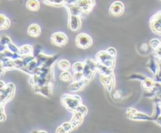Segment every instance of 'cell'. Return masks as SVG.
<instances>
[{
	"label": "cell",
	"instance_id": "cell-1",
	"mask_svg": "<svg viewBox=\"0 0 161 133\" xmlns=\"http://www.w3.org/2000/svg\"><path fill=\"white\" fill-rule=\"evenodd\" d=\"M61 103L72 112H75L76 108L81 105V98L79 95H64L61 98Z\"/></svg>",
	"mask_w": 161,
	"mask_h": 133
},
{
	"label": "cell",
	"instance_id": "cell-2",
	"mask_svg": "<svg viewBox=\"0 0 161 133\" xmlns=\"http://www.w3.org/2000/svg\"><path fill=\"white\" fill-rule=\"evenodd\" d=\"M96 62L100 63L109 68L113 69L115 66V57L110 56L107 51H101L96 55Z\"/></svg>",
	"mask_w": 161,
	"mask_h": 133
},
{
	"label": "cell",
	"instance_id": "cell-3",
	"mask_svg": "<svg viewBox=\"0 0 161 133\" xmlns=\"http://www.w3.org/2000/svg\"><path fill=\"white\" fill-rule=\"evenodd\" d=\"M14 94H15V86L13 83H8L0 92V100L5 104H6L14 98Z\"/></svg>",
	"mask_w": 161,
	"mask_h": 133
},
{
	"label": "cell",
	"instance_id": "cell-4",
	"mask_svg": "<svg viewBox=\"0 0 161 133\" xmlns=\"http://www.w3.org/2000/svg\"><path fill=\"white\" fill-rule=\"evenodd\" d=\"M93 44V39L89 34L86 33L79 34L75 38V45L82 49H86L90 48Z\"/></svg>",
	"mask_w": 161,
	"mask_h": 133
},
{
	"label": "cell",
	"instance_id": "cell-5",
	"mask_svg": "<svg viewBox=\"0 0 161 133\" xmlns=\"http://www.w3.org/2000/svg\"><path fill=\"white\" fill-rule=\"evenodd\" d=\"M149 25L153 32L161 36V10L152 16L149 20Z\"/></svg>",
	"mask_w": 161,
	"mask_h": 133
},
{
	"label": "cell",
	"instance_id": "cell-6",
	"mask_svg": "<svg viewBox=\"0 0 161 133\" xmlns=\"http://www.w3.org/2000/svg\"><path fill=\"white\" fill-rule=\"evenodd\" d=\"M51 42L53 45L56 46H64L68 42V37L63 32H56L53 33L50 38Z\"/></svg>",
	"mask_w": 161,
	"mask_h": 133
},
{
	"label": "cell",
	"instance_id": "cell-7",
	"mask_svg": "<svg viewBox=\"0 0 161 133\" xmlns=\"http://www.w3.org/2000/svg\"><path fill=\"white\" fill-rule=\"evenodd\" d=\"M82 20L80 16L69 14L68 20V27L72 31H76L81 28Z\"/></svg>",
	"mask_w": 161,
	"mask_h": 133
},
{
	"label": "cell",
	"instance_id": "cell-8",
	"mask_svg": "<svg viewBox=\"0 0 161 133\" xmlns=\"http://www.w3.org/2000/svg\"><path fill=\"white\" fill-rule=\"evenodd\" d=\"M75 4L83 11V14H87L91 12L95 5L94 0H76Z\"/></svg>",
	"mask_w": 161,
	"mask_h": 133
},
{
	"label": "cell",
	"instance_id": "cell-9",
	"mask_svg": "<svg viewBox=\"0 0 161 133\" xmlns=\"http://www.w3.org/2000/svg\"><path fill=\"white\" fill-rule=\"evenodd\" d=\"M124 12V5L122 2L116 1L109 7V13L113 17H119Z\"/></svg>",
	"mask_w": 161,
	"mask_h": 133
},
{
	"label": "cell",
	"instance_id": "cell-10",
	"mask_svg": "<svg viewBox=\"0 0 161 133\" xmlns=\"http://www.w3.org/2000/svg\"><path fill=\"white\" fill-rule=\"evenodd\" d=\"M101 82L105 86L108 92H111L114 88L115 81L113 74L106 75V74H101L100 76Z\"/></svg>",
	"mask_w": 161,
	"mask_h": 133
},
{
	"label": "cell",
	"instance_id": "cell-11",
	"mask_svg": "<svg viewBox=\"0 0 161 133\" xmlns=\"http://www.w3.org/2000/svg\"><path fill=\"white\" fill-rule=\"evenodd\" d=\"M68 9L69 14L71 15H77V16H82L83 14V11L80 9V8L77 6L75 3H70V4H65L64 5Z\"/></svg>",
	"mask_w": 161,
	"mask_h": 133
},
{
	"label": "cell",
	"instance_id": "cell-12",
	"mask_svg": "<svg viewBox=\"0 0 161 133\" xmlns=\"http://www.w3.org/2000/svg\"><path fill=\"white\" fill-rule=\"evenodd\" d=\"M88 81H89V80L86 79V78H84V79L80 81H73L69 85V90L71 92H77V91L80 90L83 86L86 85L88 83Z\"/></svg>",
	"mask_w": 161,
	"mask_h": 133
},
{
	"label": "cell",
	"instance_id": "cell-13",
	"mask_svg": "<svg viewBox=\"0 0 161 133\" xmlns=\"http://www.w3.org/2000/svg\"><path fill=\"white\" fill-rule=\"evenodd\" d=\"M41 34V28L36 23H32L30 25L28 28V34L31 37L37 38L38 36L40 35Z\"/></svg>",
	"mask_w": 161,
	"mask_h": 133
},
{
	"label": "cell",
	"instance_id": "cell-14",
	"mask_svg": "<svg viewBox=\"0 0 161 133\" xmlns=\"http://www.w3.org/2000/svg\"><path fill=\"white\" fill-rule=\"evenodd\" d=\"M147 67L149 69V70H150L154 75L157 74L159 70V63L158 61H157V58H151L149 60V62H148Z\"/></svg>",
	"mask_w": 161,
	"mask_h": 133
},
{
	"label": "cell",
	"instance_id": "cell-15",
	"mask_svg": "<svg viewBox=\"0 0 161 133\" xmlns=\"http://www.w3.org/2000/svg\"><path fill=\"white\" fill-rule=\"evenodd\" d=\"M40 7V3L38 0H28L26 3V8L31 12H37Z\"/></svg>",
	"mask_w": 161,
	"mask_h": 133
},
{
	"label": "cell",
	"instance_id": "cell-16",
	"mask_svg": "<svg viewBox=\"0 0 161 133\" xmlns=\"http://www.w3.org/2000/svg\"><path fill=\"white\" fill-rule=\"evenodd\" d=\"M33 53V48L32 46L29 45H25L19 47L18 49V54L20 56H28V55H31Z\"/></svg>",
	"mask_w": 161,
	"mask_h": 133
},
{
	"label": "cell",
	"instance_id": "cell-17",
	"mask_svg": "<svg viewBox=\"0 0 161 133\" xmlns=\"http://www.w3.org/2000/svg\"><path fill=\"white\" fill-rule=\"evenodd\" d=\"M10 26V20L4 14L0 13V31L8 29Z\"/></svg>",
	"mask_w": 161,
	"mask_h": 133
},
{
	"label": "cell",
	"instance_id": "cell-18",
	"mask_svg": "<svg viewBox=\"0 0 161 133\" xmlns=\"http://www.w3.org/2000/svg\"><path fill=\"white\" fill-rule=\"evenodd\" d=\"M12 42L9 37L7 35H2L0 36V52L3 53V51L7 49V45Z\"/></svg>",
	"mask_w": 161,
	"mask_h": 133
},
{
	"label": "cell",
	"instance_id": "cell-19",
	"mask_svg": "<svg viewBox=\"0 0 161 133\" xmlns=\"http://www.w3.org/2000/svg\"><path fill=\"white\" fill-rule=\"evenodd\" d=\"M156 81L154 79L149 78H146L142 81V87L146 91H149L153 89L155 86Z\"/></svg>",
	"mask_w": 161,
	"mask_h": 133
},
{
	"label": "cell",
	"instance_id": "cell-20",
	"mask_svg": "<svg viewBox=\"0 0 161 133\" xmlns=\"http://www.w3.org/2000/svg\"><path fill=\"white\" fill-rule=\"evenodd\" d=\"M45 4L49 5V6H64L67 0H42Z\"/></svg>",
	"mask_w": 161,
	"mask_h": 133
},
{
	"label": "cell",
	"instance_id": "cell-21",
	"mask_svg": "<svg viewBox=\"0 0 161 133\" xmlns=\"http://www.w3.org/2000/svg\"><path fill=\"white\" fill-rule=\"evenodd\" d=\"M58 67L60 70H62V71H65V70H68L70 68V64H69L68 60L63 59V60L59 61L58 63Z\"/></svg>",
	"mask_w": 161,
	"mask_h": 133
},
{
	"label": "cell",
	"instance_id": "cell-22",
	"mask_svg": "<svg viewBox=\"0 0 161 133\" xmlns=\"http://www.w3.org/2000/svg\"><path fill=\"white\" fill-rule=\"evenodd\" d=\"M85 63L84 62H76L72 65V70L74 72H82L84 68Z\"/></svg>",
	"mask_w": 161,
	"mask_h": 133
},
{
	"label": "cell",
	"instance_id": "cell-23",
	"mask_svg": "<svg viewBox=\"0 0 161 133\" xmlns=\"http://www.w3.org/2000/svg\"><path fill=\"white\" fill-rule=\"evenodd\" d=\"M5 103L0 100V122H3L6 120V115L5 114Z\"/></svg>",
	"mask_w": 161,
	"mask_h": 133
},
{
	"label": "cell",
	"instance_id": "cell-24",
	"mask_svg": "<svg viewBox=\"0 0 161 133\" xmlns=\"http://www.w3.org/2000/svg\"><path fill=\"white\" fill-rule=\"evenodd\" d=\"M60 78L63 81H69L72 80V75L68 70H65V71H63V73L60 76Z\"/></svg>",
	"mask_w": 161,
	"mask_h": 133
},
{
	"label": "cell",
	"instance_id": "cell-25",
	"mask_svg": "<svg viewBox=\"0 0 161 133\" xmlns=\"http://www.w3.org/2000/svg\"><path fill=\"white\" fill-rule=\"evenodd\" d=\"M84 74L83 71L82 72H74L72 75V81H80L84 79Z\"/></svg>",
	"mask_w": 161,
	"mask_h": 133
},
{
	"label": "cell",
	"instance_id": "cell-26",
	"mask_svg": "<svg viewBox=\"0 0 161 133\" xmlns=\"http://www.w3.org/2000/svg\"><path fill=\"white\" fill-rule=\"evenodd\" d=\"M160 42H161L160 41L158 40V39H157V38L152 39V40L150 41V42H149V45H150V48L152 49H153V50L157 49L159 48V46H160Z\"/></svg>",
	"mask_w": 161,
	"mask_h": 133
},
{
	"label": "cell",
	"instance_id": "cell-27",
	"mask_svg": "<svg viewBox=\"0 0 161 133\" xmlns=\"http://www.w3.org/2000/svg\"><path fill=\"white\" fill-rule=\"evenodd\" d=\"M7 49H9V51L12 52V53H18V49L19 48L17 46V45H14L12 42L10 43H9L7 45Z\"/></svg>",
	"mask_w": 161,
	"mask_h": 133
},
{
	"label": "cell",
	"instance_id": "cell-28",
	"mask_svg": "<svg viewBox=\"0 0 161 133\" xmlns=\"http://www.w3.org/2000/svg\"><path fill=\"white\" fill-rule=\"evenodd\" d=\"M75 112H79L82 114V115L85 116L86 114H87V109L85 106H83V105H80L78 107L76 108Z\"/></svg>",
	"mask_w": 161,
	"mask_h": 133
},
{
	"label": "cell",
	"instance_id": "cell-29",
	"mask_svg": "<svg viewBox=\"0 0 161 133\" xmlns=\"http://www.w3.org/2000/svg\"><path fill=\"white\" fill-rule=\"evenodd\" d=\"M61 126L64 128L66 132H69V131H71L72 130H73V128H72V125L71 124V122H64V124L61 125Z\"/></svg>",
	"mask_w": 161,
	"mask_h": 133
},
{
	"label": "cell",
	"instance_id": "cell-30",
	"mask_svg": "<svg viewBox=\"0 0 161 133\" xmlns=\"http://www.w3.org/2000/svg\"><path fill=\"white\" fill-rule=\"evenodd\" d=\"M106 51H107V53L110 55V56H113V57H116V54H117V52H116V50L114 48H112V47L108 48Z\"/></svg>",
	"mask_w": 161,
	"mask_h": 133
},
{
	"label": "cell",
	"instance_id": "cell-31",
	"mask_svg": "<svg viewBox=\"0 0 161 133\" xmlns=\"http://www.w3.org/2000/svg\"><path fill=\"white\" fill-rule=\"evenodd\" d=\"M5 70L4 68H3V61L0 59V76H2V75H3V74L5 73Z\"/></svg>",
	"mask_w": 161,
	"mask_h": 133
},
{
	"label": "cell",
	"instance_id": "cell-32",
	"mask_svg": "<svg viewBox=\"0 0 161 133\" xmlns=\"http://www.w3.org/2000/svg\"><path fill=\"white\" fill-rule=\"evenodd\" d=\"M56 132H66V131H65V130L64 129V128H63V127L61 125V126L58 127V128H57Z\"/></svg>",
	"mask_w": 161,
	"mask_h": 133
},
{
	"label": "cell",
	"instance_id": "cell-33",
	"mask_svg": "<svg viewBox=\"0 0 161 133\" xmlns=\"http://www.w3.org/2000/svg\"><path fill=\"white\" fill-rule=\"evenodd\" d=\"M5 86H6V84H5L4 81L0 80V92H1V91L4 89Z\"/></svg>",
	"mask_w": 161,
	"mask_h": 133
}]
</instances>
